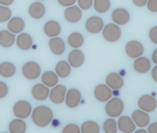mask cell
<instances>
[{
  "label": "cell",
  "mask_w": 157,
  "mask_h": 133,
  "mask_svg": "<svg viewBox=\"0 0 157 133\" xmlns=\"http://www.w3.org/2000/svg\"><path fill=\"white\" fill-rule=\"evenodd\" d=\"M32 120H33L35 126H38V127H46L53 120V111L48 107H46V105L36 107L32 111Z\"/></svg>",
  "instance_id": "cell-1"
},
{
  "label": "cell",
  "mask_w": 157,
  "mask_h": 133,
  "mask_svg": "<svg viewBox=\"0 0 157 133\" xmlns=\"http://www.w3.org/2000/svg\"><path fill=\"white\" fill-rule=\"evenodd\" d=\"M123 109H124L123 102L118 97H114V98L111 97L106 102V105H105V113L110 117H117V116H120L123 113Z\"/></svg>",
  "instance_id": "cell-2"
},
{
  "label": "cell",
  "mask_w": 157,
  "mask_h": 133,
  "mask_svg": "<svg viewBox=\"0 0 157 133\" xmlns=\"http://www.w3.org/2000/svg\"><path fill=\"white\" fill-rule=\"evenodd\" d=\"M101 32H103L104 39L109 42H115L121 38V28H120V25L115 24V23H110V24L104 25Z\"/></svg>",
  "instance_id": "cell-3"
},
{
  "label": "cell",
  "mask_w": 157,
  "mask_h": 133,
  "mask_svg": "<svg viewBox=\"0 0 157 133\" xmlns=\"http://www.w3.org/2000/svg\"><path fill=\"white\" fill-rule=\"evenodd\" d=\"M22 74L28 80H35L41 74V68L36 62H27L22 68Z\"/></svg>",
  "instance_id": "cell-4"
},
{
  "label": "cell",
  "mask_w": 157,
  "mask_h": 133,
  "mask_svg": "<svg viewBox=\"0 0 157 133\" xmlns=\"http://www.w3.org/2000/svg\"><path fill=\"white\" fill-rule=\"evenodd\" d=\"M13 115L16 117H20V119H25L28 116L32 115V105L27 100H18L17 103H15L13 105Z\"/></svg>",
  "instance_id": "cell-5"
},
{
  "label": "cell",
  "mask_w": 157,
  "mask_h": 133,
  "mask_svg": "<svg viewBox=\"0 0 157 133\" xmlns=\"http://www.w3.org/2000/svg\"><path fill=\"white\" fill-rule=\"evenodd\" d=\"M138 107L139 109L146 111V113H151L156 109L157 107V100L155 97L152 96H149V95H145V96H141L138 100Z\"/></svg>",
  "instance_id": "cell-6"
},
{
  "label": "cell",
  "mask_w": 157,
  "mask_h": 133,
  "mask_svg": "<svg viewBox=\"0 0 157 133\" xmlns=\"http://www.w3.org/2000/svg\"><path fill=\"white\" fill-rule=\"evenodd\" d=\"M126 53L129 58L140 57L144 53V46H143L141 42H139L137 40L128 41L126 44Z\"/></svg>",
  "instance_id": "cell-7"
},
{
  "label": "cell",
  "mask_w": 157,
  "mask_h": 133,
  "mask_svg": "<svg viewBox=\"0 0 157 133\" xmlns=\"http://www.w3.org/2000/svg\"><path fill=\"white\" fill-rule=\"evenodd\" d=\"M67 88L63 85H56L55 87H52V90L50 91V99L52 103L55 104H60L65 100V95H67Z\"/></svg>",
  "instance_id": "cell-8"
},
{
  "label": "cell",
  "mask_w": 157,
  "mask_h": 133,
  "mask_svg": "<svg viewBox=\"0 0 157 133\" xmlns=\"http://www.w3.org/2000/svg\"><path fill=\"white\" fill-rule=\"evenodd\" d=\"M104 28V21L98 16H92L86 21V30L91 34H97Z\"/></svg>",
  "instance_id": "cell-9"
},
{
  "label": "cell",
  "mask_w": 157,
  "mask_h": 133,
  "mask_svg": "<svg viewBox=\"0 0 157 133\" xmlns=\"http://www.w3.org/2000/svg\"><path fill=\"white\" fill-rule=\"evenodd\" d=\"M117 128L123 133H132V132H136V123L134 121L132 120V117L129 116H121L118 117V121H117Z\"/></svg>",
  "instance_id": "cell-10"
},
{
  "label": "cell",
  "mask_w": 157,
  "mask_h": 133,
  "mask_svg": "<svg viewBox=\"0 0 157 133\" xmlns=\"http://www.w3.org/2000/svg\"><path fill=\"white\" fill-rule=\"evenodd\" d=\"M94 97L99 102H108L113 97V90L106 85V84H100L94 88Z\"/></svg>",
  "instance_id": "cell-11"
},
{
  "label": "cell",
  "mask_w": 157,
  "mask_h": 133,
  "mask_svg": "<svg viewBox=\"0 0 157 133\" xmlns=\"http://www.w3.org/2000/svg\"><path fill=\"white\" fill-rule=\"evenodd\" d=\"M65 104L68 108H76L81 102V92L76 88H70L65 95Z\"/></svg>",
  "instance_id": "cell-12"
},
{
  "label": "cell",
  "mask_w": 157,
  "mask_h": 133,
  "mask_svg": "<svg viewBox=\"0 0 157 133\" xmlns=\"http://www.w3.org/2000/svg\"><path fill=\"white\" fill-rule=\"evenodd\" d=\"M64 17L69 23H76L82 17V10L78 6H69L64 11Z\"/></svg>",
  "instance_id": "cell-13"
},
{
  "label": "cell",
  "mask_w": 157,
  "mask_h": 133,
  "mask_svg": "<svg viewBox=\"0 0 157 133\" xmlns=\"http://www.w3.org/2000/svg\"><path fill=\"white\" fill-rule=\"evenodd\" d=\"M68 62L71 65V68H80L85 63V55L81 50L74 49L69 56H68Z\"/></svg>",
  "instance_id": "cell-14"
},
{
  "label": "cell",
  "mask_w": 157,
  "mask_h": 133,
  "mask_svg": "<svg viewBox=\"0 0 157 133\" xmlns=\"http://www.w3.org/2000/svg\"><path fill=\"white\" fill-rule=\"evenodd\" d=\"M111 18H113L115 24L124 25L129 22V12L126 9H116L111 14Z\"/></svg>",
  "instance_id": "cell-15"
},
{
  "label": "cell",
  "mask_w": 157,
  "mask_h": 133,
  "mask_svg": "<svg viewBox=\"0 0 157 133\" xmlns=\"http://www.w3.org/2000/svg\"><path fill=\"white\" fill-rule=\"evenodd\" d=\"M132 120L134 121L137 127H146L150 123V116H149V114L146 111L141 110V109L133 111Z\"/></svg>",
  "instance_id": "cell-16"
},
{
  "label": "cell",
  "mask_w": 157,
  "mask_h": 133,
  "mask_svg": "<svg viewBox=\"0 0 157 133\" xmlns=\"http://www.w3.org/2000/svg\"><path fill=\"white\" fill-rule=\"evenodd\" d=\"M106 85L111 88V90H114V91H118L120 88H122L123 87V79H122V76L117 74V73H110L109 75L106 76Z\"/></svg>",
  "instance_id": "cell-17"
},
{
  "label": "cell",
  "mask_w": 157,
  "mask_h": 133,
  "mask_svg": "<svg viewBox=\"0 0 157 133\" xmlns=\"http://www.w3.org/2000/svg\"><path fill=\"white\" fill-rule=\"evenodd\" d=\"M32 96L36 100H45L50 96V87L45 86L44 84H36L32 88Z\"/></svg>",
  "instance_id": "cell-18"
},
{
  "label": "cell",
  "mask_w": 157,
  "mask_h": 133,
  "mask_svg": "<svg viewBox=\"0 0 157 133\" xmlns=\"http://www.w3.org/2000/svg\"><path fill=\"white\" fill-rule=\"evenodd\" d=\"M48 47H50L51 52H52L53 55H57V56L63 55L64 51H65V44H64V41L60 38H58V37H55V38L50 39Z\"/></svg>",
  "instance_id": "cell-19"
},
{
  "label": "cell",
  "mask_w": 157,
  "mask_h": 133,
  "mask_svg": "<svg viewBox=\"0 0 157 133\" xmlns=\"http://www.w3.org/2000/svg\"><path fill=\"white\" fill-rule=\"evenodd\" d=\"M24 25H25V23H24L23 18H21L18 16L11 17V18L9 19V22H7V29L11 33H13V34L22 33V30L24 29Z\"/></svg>",
  "instance_id": "cell-20"
},
{
  "label": "cell",
  "mask_w": 157,
  "mask_h": 133,
  "mask_svg": "<svg viewBox=\"0 0 157 133\" xmlns=\"http://www.w3.org/2000/svg\"><path fill=\"white\" fill-rule=\"evenodd\" d=\"M60 24L57 21H48L45 23L44 25V33L48 37V38H55L58 37L60 33Z\"/></svg>",
  "instance_id": "cell-21"
},
{
  "label": "cell",
  "mask_w": 157,
  "mask_h": 133,
  "mask_svg": "<svg viewBox=\"0 0 157 133\" xmlns=\"http://www.w3.org/2000/svg\"><path fill=\"white\" fill-rule=\"evenodd\" d=\"M45 12H46V9L44 6L42 2L40 1H35L33 2L30 6H29V15L30 17L34 19H40L45 16Z\"/></svg>",
  "instance_id": "cell-22"
},
{
  "label": "cell",
  "mask_w": 157,
  "mask_h": 133,
  "mask_svg": "<svg viewBox=\"0 0 157 133\" xmlns=\"http://www.w3.org/2000/svg\"><path fill=\"white\" fill-rule=\"evenodd\" d=\"M133 67H134V70H136L137 73L144 74V73H147V72L150 70V68H151V63H150V61H149L146 57L140 56V57L136 58Z\"/></svg>",
  "instance_id": "cell-23"
},
{
  "label": "cell",
  "mask_w": 157,
  "mask_h": 133,
  "mask_svg": "<svg viewBox=\"0 0 157 133\" xmlns=\"http://www.w3.org/2000/svg\"><path fill=\"white\" fill-rule=\"evenodd\" d=\"M16 42V37L10 30H1L0 32V46L4 49L11 47Z\"/></svg>",
  "instance_id": "cell-24"
},
{
  "label": "cell",
  "mask_w": 157,
  "mask_h": 133,
  "mask_svg": "<svg viewBox=\"0 0 157 133\" xmlns=\"http://www.w3.org/2000/svg\"><path fill=\"white\" fill-rule=\"evenodd\" d=\"M16 44L21 50H29L33 46V38L27 33H20V35L16 38Z\"/></svg>",
  "instance_id": "cell-25"
},
{
  "label": "cell",
  "mask_w": 157,
  "mask_h": 133,
  "mask_svg": "<svg viewBox=\"0 0 157 133\" xmlns=\"http://www.w3.org/2000/svg\"><path fill=\"white\" fill-rule=\"evenodd\" d=\"M71 73V65L69 64L68 61H60L57 63L56 65V74L58 75V77L65 79L70 75Z\"/></svg>",
  "instance_id": "cell-26"
},
{
  "label": "cell",
  "mask_w": 157,
  "mask_h": 133,
  "mask_svg": "<svg viewBox=\"0 0 157 133\" xmlns=\"http://www.w3.org/2000/svg\"><path fill=\"white\" fill-rule=\"evenodd\" d=\"M41 82L47 87H55L58 84V75L56 72H45L41 75Z\"/></svg>",
  "instance_id": "cell-27"
},
{
  "label": "cell",
  "mask_w": 157,
  "mask_h": 133,
  "mask_svg": "<svg viewBox=\"0 0 157 133\" xmlns=\"http://www.w3.org/2000/svg\"><path fill=\"white\" fill-rule=\"evenodd\" d=\"M9 131L11 133H24L27 131V125L23 121V119L16 117L15 120H12L9 125Z\"/></svg>",
  "instance_id": "cell-28"
},
{
  "label": "cell",
  "mask_w": 157,
  "mask_h": 133,
  "mask_svg": "<svg viewBox=\"0 0 157 133\" xmlns=\"http://www.w3.org/2000/svg\"><path fill=\"white\" fill-rule=\"evenodd\" d=\"M16 74V67L11 62H2L0 64V75L2 77H12Z\"/></svg>",
  "instance_id": "cell-29"
},
{
  "label": "cell",
  "mask_w": 157,
  "mask_h": 133,
  "mask_svg": "<svg viewBox=\"0 0 157 133\" xmlns=\"http://www.w3.org/2000/svg\"><path fill=\"white\" fill-rule=\"evenodd\" d=\"M68 44L73 49H80L83 45V35L81 33H71L68 37Z\"/></svg>",
  "instance_id": "cell-30"
},
{
  "label": "cell",
  "mask_w": 157,
  "mask_h": 133,
  "mask_svg": "<svg viewBox=\"0 0 157 133\" xmlns=\"http://www.w3.org/2000/svg\"><path fill=\"white\" fill-rule=\"evenodd\" d=\"M80 130L82 133H99V126L94 121H85Z\"/></svg>",
  "instance_id": "cell-31"
},
{
  "label": "cell",
  "mask_w": 157,
  "mask_h": 133,
  "mask_svg": "<svg viewBox=\"0 0 157 133\" xmlns=\"http://www.w3.org/2000/svg\"><path fill=\"white\" fill-rule=\"evenodd\" d=\"M93 7L99 14H104L110 9V0H94Z\"/></svg>",
  "instance_id": "cell-32"
},
{
  "label": "cell",
  "mask_w": 157,
  "mask_h": 133,
  "mask_svg": "<svg viewBox=\"0 0 157 133\" xmlns=\"http://www.w3.org/2000/svg\"><path fill=\"white\" fill-rule=\"evenodd\" d=\"M103 130H104L105 133H116V131H117V122L115 121V119L110 117V119L105 120Z\"/></svg>",
  "instance_id": "cell-33"
},
{
  "label": "cell",
  "mask_w": 157,
  "mask_h": 133,
  "mask_svg": "<svg viewBox=\"0 0 157 133\" xmlns=\"http://www.w3.org/2000/svg\"><path fill=\"white\" fill-rule=\"evenodd\" d=\"M12 17V12L9 9V6H2L0 5V23L7 22L9 19Z\"/></svg>",
  "instance_id": "cell-34"
},
{
  "label": "cell",
  "mask_w": 157,
  "mask_h": 133,
  "mask_svg": "<svg viewBox=\"0 0 157 133\" xmlns=\"http://www.w3.org/2000/svg\"><path fill=\"white\" fill-rule=\"evenodd\" d=\"M63 133H78L81 132V130H80V127H78V125H75V123H69V125H67L64 128H63Z\"/></svg>",
  "instance_id": "cell-35"
},
{
  "label": "cell",
  "mask_w": 157,
  "mask_h": 133,
  "mask_svg": "<svg viewBox=\"0 0 157 133\" xmlns=\"http://www.w3.org/2000/svg\"><path fill=\"white\" fill-rule=\"evenodd\" d=\"M94 0H78V6L81 10H88L91 6H93Z\"/></svg>",
  "instance_id": "cell-36"
},
{
  "label": "cell",
  "mask_w": 157,
  "mask_h": 133,
  "mask_svg": "<svg viewBox=\"0 0 157 133\" xmlns=\"http://www.w3.org/2000/svg\"><path fill=\"white\" fill-rule=\"evenodd\" d=\"M149 38H150V40H151L154 44H157V25L152 27V28L150 29V32H149Z\"/></svg>",
  "instance_id": "cell-37"
},
{
  "label": "cell",
  "mask_w": 157,
  "mask_h": 133,
  "mask_svg": "<svg viewBox=\"0 0 157 133\" xmlns=\"http://www.w3.org/2000/svg\"><path fill=\"white\" fill-rule=\"evenodd\" d=\"M7 92H9V87L5 82H1L0 81V98H4L7 96Z\"/></svg>",
  "instance_id": "cell-38"
},
{
  "label": "cell",
  "mask_w": 157,
  "mask_h": 133,
  "mask_svg": "<svg viewBox=\"0 0 157 133\" xmlns=\"http://www.w3.org/2000/svg\"><path fill=\"white\" fill-rule=\"evenodd\" d=\"M146 5L151 12H157V0H147Z\"/></svg>",
  "instance_id": "cell-39"
},
{
  "label": "cell",
  "mask_w": 157,
  "mask_h": 133,
  "mask_svg": "<svg viewBox=\"0 0 157 133\" xmlns=\"http://www.w3.org/2000/svg\"><path fill=\"white\" fill-rule=\"evenodd\" d=\"M78 0H58L59 5L64 6V7H69V6H73Z\"/></svg>",
  "instance_id": "cell-40"
},
{
  "label": "cell",
  "mask_w": 157,
  "mask_h": 133,
  "mask_svg": "<svg viewBox=\"0 0 157 133\" xmlns=\"http://www.w3.org/2000/svg\"><path fill=\"white\" fill-rule=\"evenodd\" d=\"M147 132L149 133H157V122H152L147 125Z\"/></svg>",
  "instance_id": "cell-41"
},
{
  "label": "cell",
  "mask_w": 157,
  "mask_h": 133,
  "mask_svg": "<svg viewBox=\"0 0 157 133\" xmlns=\"http://www.w3.org/2000/svg\"><path fill=\"white\" fill-rule=\"evenodd\" d=\"M133 4L138 7H143L147 4V0H133Z\"/></svg>",
  "instance_id": "cell-42"
},
{
  "label": "cell",
  "mask_w": 157,
  "mask_h": 133,
  "mask_svg": "<svg viewBox=\"0 0 157 133\" xmlns=\"http://www.w3.org/2000/svg\"><path fill=\"white\" fill-rule=\"evenodd\" d=\"M15 0H0V5L2 6H10Z\"/></svg>",
  "instance_id": "cell-43"
},
{
  "label": "cell",
  "mask_w": 157,
  "mask_h": 133,
  "mask_svg": "<svg viewBox=\"0 0 157 133\" xmlns=\"http://www.w3.org/2000/svg\"><path fill=\"white\" fill-rule=\"evenodd\" d=\"M151 76H152V79L157 82V65L155 68H152V70H151Z\"/></svg>",
  "instance_id": "cell-44"
},
{
  "label": "cell",
  "mask_w": 157,
  "mask_h": 133,
  "mask_svg": "<svg viewBox=\"0 0 157 133\" xmlns=\"http://www.w3.org/2000/svg\"><path fill=\"white\" fill-rule=\"evenodd\" d=\"M152 61H154V63L157 65V49L152 52Z\"/></svg>",
  "instance_id": "cell-45"
},
{
  "label": "cell",
  "mask_w": 157,
  "mask_h": 133,
  "mask_svg": "<svg viewBox=\"0 0 157 133\" xmlns=\"http://www.w3.org/2000/svg\"><path fill=\"white\" fill-rule=\"evenodd\" d=\"M137 133H146V130H144V127H141L140 130H137Z\"/></svg>",
  "instance_id": "cell-46"
},
{
  "label": "cell",
  "mask_w": 157,
  "mask_h": 133,
  "mask_svg": "<svg viewBox=\"0 0 157 133\" xmlns=\"http://www.w3.org/2000/svg\"><path fill=\"white\" fill-rule=\"evenodd\" d=\"M52 125H53V127H56L57 126V123H58V121L57 120H52V122H51Z\"/></svg>",
  "instance_id": "cell-47"
}]
</instances>
